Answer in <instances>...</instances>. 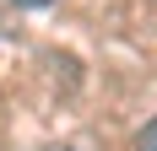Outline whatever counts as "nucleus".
Returning a JSON list of instances; mask_svg holds the SVG:
<instances>
[{"label":"nucleus","instance_id":"obj_1","mask_svg":"<svg viewBox=\"0 0 157 151\" xmlns=\"http://www.w3.org/2000/svg\"><path fill=\"white\" fill-rule=\"evenodd\" d=\"M141 151H157V119H152V124L141 130Z\"/></svg>","mask_w":157,"mask_h":151},{"label":"nucleus","instance_id":"obj_2","mask_svg":"<svg viewBox=\"0 0 157 151\" xmlns=\"http://www.w3.org/2000/svg\"><path fill=\"white\" fill-rule=\"evenodd\" d=\"M11 6H22V11H38V6H54V0H11Z\"/></svg>","mask_w":157,"mask_h":151},{"label":"nucleus","instance_id":"obj_3","mask_svg":"<svg viewBox=\"0 0 157 151\" xmlns=\"http://www.w3.org/2000/svg\"><path fill=\"white\" fill-rule=\"evenodd\" d=\"M44 151H76V146H44Z\"/></svg>","mask_w":157,"mask_h":151}]
</instances>
